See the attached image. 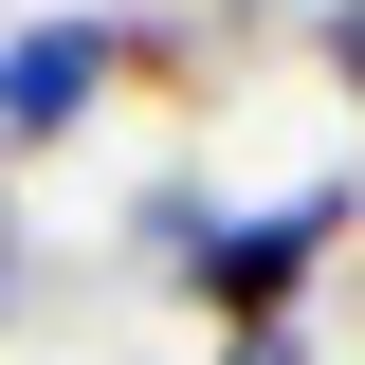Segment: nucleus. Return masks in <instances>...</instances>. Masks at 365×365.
Here are the masks:
<instances>
[{
  "instance_id": "1",
  "label": "nucleus",
  "mask_w": 365,
  "mask_h": 365,
  "mask_svg": "<svg viewBox=\"0 0 365 365\" xmlns=\"http://www.w3.org/2000/svg\"><path fill=\"white\" fill-rule=\"evenodd\" d=\"M347 220H365V182H347V165H311V182H274V201H237V220L182 256V311L220 329V347H237V329H292V311H311V274L347 256Z\"/></svg>"
},
{
  "instance_id": "2",
  "label": "nucleus",
  "mask_w": 365,
  "mask_h": 365,
  "mask_svg": "<svg viewBox=\"0 0 365 365\" xmlns=\"http://www.w3.org/2000/svg\"><path fill=\"white\" fill-rule=\"evenodd\" d=\"M110 91H128V19H110V0L19 19V37H0V165H55V146H73Z\"/></svg>"
},
{
  "instance_id": "3",
  "label": "nucleus",
  "mask_w": 365,
  "mask_h": 365,
  "mask_svg": "<svg viewBox=\"0 0 365 365\" xmlns=\"http://www.w3.org/2000/svg\"><path fill=\"white\" fill-rule=\"evenodd\" d=\"M311 55H329V91L365 110V0H329V19H311Z\"/></svg>"
},
{
  "instance_id": "4",
  "label": "nucleus",
  "mask_w": 365,
  "mask_h": 365,
  "mask_svg": "<svg viewBox=\"0 0 365 365\" xmlns=\"http://www.w3.org/2000/svg\"><path fill=\"white\" fill-rule=\"evenodd\" d=\"M201 365H311V329H237V347H201Z\"/></svg>"
},
{
  "instance_id": "5",
  "label": "nucleus",
  "mask_w": 365,
  "mask_h": 365,
  "mask_svg": "<svg viewBox=\"0 0 365 365\" xmlns=\"http://www.w3.org/2000/svg\"><path fill=\"white\" fill-rule=\"evenodd\" d=\"M19 292H37V256H19V220H0V329H19Z\"/></svg>"
}]
</instances>
